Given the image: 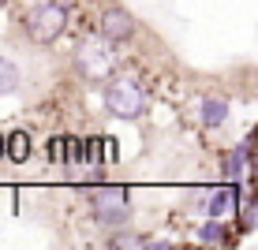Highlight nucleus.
Returning a JSON list of instances; mask_svg holds the SVG:
<instances>
[{"mask_svg":"<svg viewBox=\"0 0 258 250\" xmlns=\"http://www.w3.org/2000/svg\"><path fill=\"white\" fill-rule=\"evenodd\" d=\"M19 82H23L19 64H15V60H8V56H0V97L15 94V90H19Z\"/></svg>","mask_w":258,"mask_h":250,"instance_id":"nucleus-8","label":"nucleus"},{"mask_svg":"<svg viewBox=\"0 0 258 250\" xmlns=\"http://www.w3.org/2000/svg\"><path fill=\"white\" fill-rule=\"evenodd\" d=\"M243 224H247V228H258V198L247 202V209H243Z\"/></svg>","mask_w":258,"mask_h":250,"instance_id":"nucleus-12","label":"nucleus"},{"mask_svg":"<svg viewBox=\"0 0 258 250\" xmlns=\"http://www.w3.org/2000/svg\"><path fill=\"white\" fill-rule=\"evenodd\" d=\"M64 26H68V12H64V4H52V0L38 4L26 15V34H30V41H38V45L56 41L60 34H64Z\"/></svg>","mask_w":258,"mask_h":250,"instance_id":"nucleus-2","label":"nucleus"},{"mask_svg":"<svg viewBox=\"0 0 258 250\" xmlns=\"http://www.w3.org/2000/svg\"><path fill=\"white\" fill-rule=\"evenodd\" d=\"M8 157H12L15 164H23V160L30 157V135H26V131H12V135H8Z\"/></svg>","mask_w":258,"mask_h":250,"instance_id":"nucleus-10","label":"nucleus"},{"mask_svg":"<svg viewBox=\"0 0 258 250\" xmlns=\"http://www.w3.org/2000/svg\"><path fill=\"white\" fill-rule=\"evenodd\" d=\"M199 239H202V243H210V246H221V243H228V228L221 224V217H210L206 224L199 228Z\"/></svg>","mask_w":258,"mask_h":250,"instance_id":"nucleus-9","label":"nucleus"},{"mask_svg":"<svg viewBox=\"0 0 258 250\" xmlns=\"http://www.w3.org/2000/svg\"><path fill=\"white\" fill-rule=\"evenodd\" d=\"M90 209L94 220L105 228H116L131 220V205H127V187H105V191L90 194Z\"/></svg>","mask_w":258,"mask_h":250,"instance_id":"nucleus-3","label":"nucleus"},{"mask_svg":"<svg viewBox=\"0 0 258 250\" xmlns=\"http://www.w3.org/2000/svg\"><path fill=\"white\" fill-rule=\"evenodd\" d=\"M0 157H8V138L0 135Z\"/></svg>","mask_w":258,"mask_h":250,"instance_id":"nucleus-13","label":"nucleus"},{"mask_svg":"<svg viewBox=\"0 0 258 250\" xmlns=\"http://www.w3.org/2000/svg\"><path fill=\"white\" fill-rule=\"evenodd\" d=\"M199 120H202V127H221V123L228 120V101L206 97V101L199 105Z\"/></svg>","mask_w":258,"mask_h":250,"instance_id":"nucleus-7","label":"nucleus"},{"mask_svg":"<svg viewBox=\"0 0 258 250\" xmlns=\"http://www.w3.org/2000/svg\"><path fill=\"white\" fill-rule=\"evenodd\" d=\"M236 198H239V187L236 183H225V187H217V191L202 202V209H206L210 217H225V213L236 205Z\"/></svg>","mask_w":258,"mask_h":250,"instance_id":"nucleus-6","label":"nucleus"},{"mask_svg":"<svg viewBox=\"0 0 258 250\" xmlns=\"http://www.w3.org/2000/svg\"><path fill=\"white\" fill-rule=\"evenodd\" d=\"M243 164H247V146H236V149L225 153V176H228V180L243 176Z\"/></svg>","mask_w":258,"mask_h":250,"instance_id":"nucleus-11","label":"nucleus"},{"mask_svg":"<svg viewBox=\"0 0 258 250\" xmlns=\"http://www.w3.org/2000/svg\"><path fill=\"white\" fill-rule=\"evenodd\" d=\"M105 109H109L116 120H139L146 112V90H142L139 78L120 75L105 86Z\"/></svg>","mask_w":258,"mask_h":250,"instance_id":"nucleus-1","label":"nucleus"},{"mask_svg":"<svg viewBox=\"0 0 258 250\" xmlns=\"http://www.w3.org/2000/svg\"><path fill=\"white\" fill-rule=\"evenodd\" d=\"M97 30H101L109 41H127L131 34H135V19H131V12H123V8H105Z\"/></svg>","mask_w":258,"mask_h":250,"instance_id":"nucleus-5","label":"nucleus"},{"mask_svg":"<svg viewBox=\"0 0 258 250\" xmlns=\"http://www.w3.org/2000/svg\"><path fill=\"white\" fill-rule=\"evenodd\" d=\"M79 67H83L90 78H105L112 71V41L105 38V34L83 41V49H79Z\"/></svg>","mask_w":258,"mask_h":250,"instance_id":"nucleus-4","label":"nucleus"}]
</instances>
